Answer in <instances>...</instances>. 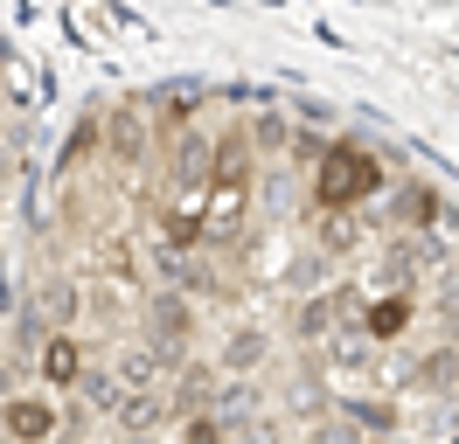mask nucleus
Here are the masks:
<instances>
[{
    "instance_id": "nucleus-1",
    "label": "nucleus",
    "mask_w": 459,
    "mask_h": 444,
    "mask_svg": "<svg viewBox=\"0 0 459 444\" xmlns=\"http://www.w3.org/2000/svg\"><path fill=\"white\" fill-rule=\"evenodd\" d=\"M188 333H195V305H188V292H181V285H160V292L146 299V340L168 354V368L188 361Z\"/></svg>"
},
{
    "instance_id": "nucleus-2",
    "label": "nucleus",
    "mask_w": 459,
    "mask_h": 444,
    "mask_svg": "<svg viewBox=\"0 0 459 444\" xmlns=\"http://www.w3.org/2000/svg\"><path fill=\"white\" fill-rule=\"evenodd\" d=\"M112 375H118V388L133 396V388H168V354L153 347V340H112Z\"/></svg>"
},
{
    "instance_id": "nucleus-3",
    "label": "nucleus",
    "mask_w": 459,
    "mask_h": 444,
    "mask_svg": "<svg viewBox=\"0 0 459 444\" xmlns=\"http://www.w3.org/2000/svg\"><path fill=\"white\" fill-rule=\"evenodd\" d=\"M216 388H223V375H216V368H202V361H181V368H174V388H168L174 423H188V416L216 410Z\"/></svg>"
},
{
    "instance_id": "nucleus-4",
    "label": "nucleus",
    "mask_w": 459,
    "mask_h": 444,
    "mask_svg": "<svg viewBox=\"0 0 459 444\" xmlns=\"http://www.w3.org/2000/svg\"><path fill=\"white\" fill-rule=\"evenodd\" d=\"M35 305H42V320H49L56 333H70L77 320H84L91 299H84V285H77L70 271H49V278H35Z\"/></svg>"
},
{
    "instance_id": "nucleus-5",
    "label": "nucleus",
    "mask_w": 459,
    "mask_h": 444,
    "mask_svg": "<svg viewBox=\"0 0 459 444\" xmlns=\"http://www.w3.org/2000/svg\"><path fill=\"white\" fill-rule=\"evenodd\" d=\"M0 423H7V438H14V444H49L63 431L56 403H35V396H14V403L0 410Z\"/></svg>"
},
{
    "instance_id": "nucleus-6",
    "label": "nucleus",
    "mask_w": 459,
    "mask_h": 444,
    "mask_svg": "<svg viewBox=\"0 0 459 444\" xmlns=\"http://www.w3.org/2000/svg\"><path fill=\"white\" fill-rule=\"evenodd\" d=\"M118 431H126V438H153V431H160V423H168V396H160V388H133V396H118Z\"/></svg>"
},
{
    "instance_id": "nucleus-7",
    "label": "nucleus",
    "mask_w": 459,
    "mask_h": 444,
    "mask_svg": "<svg viewBox=\"0 0 459 444\" xmlns=\"http://www.w3.org/2000/svg\"><path fill=\"white\" fill-rule=\"evenodd\" d=\"M105 146H112L118 166H140V160H146V118H140L133 105L105 111Z\"/></svg>"
},
{
    "instance_id": "nucleus-8",
    "label": "nucleus",
    "mask_w": 459,
    "mask_h": 444,
    "mask_svg": "<svg viewBox=\"0 0 459 444\" xmlns=\"http://www.w3.org/2000/svg\"><path fill=\"white\" fill-rule=\"evenodd\" d=\"M264 361H272V333H264V327L223 333V375H258Z\"/></svg>"
},
{
    "instance_id": "nucleus-9",
    "label": "nucleus",
    "mask_w": 459,
    "mask_h": 444,
    "mask_svg": "<svg viewBox=\"0 0 459 444\" xmlns=\"http://www.w3.org/2000/svg\"><path fill=\"white\" fill-rule=\"evenodd\" d=\"M209 160H216V146H209V139H195V132L174 139V174H181V194H188V201L209 188V174H216Z\"/></svg>"
},
{
    "instance_id": "nucleus-10",
    "label": "nucleus",
    "mask_w": 459,
    "mask_h": 444,
    "mask_svg": "<svg viewBox=\"0 0 459 444\" xmlns=\"http://www.w3.org/2000/svg\"><path fill=\"white\" fill-rule=\"evenodd\" d=\"M42 382L49 388H77V375H84V347H77V333H49V347H42Z\"/></svg>"
},
{
    "instance_id": "nucleus-11",
    "label": "nucleus",
    "mask_w": 459,
    "mask_h": 444,
    "mask_svg": "<svg viewBox=\"0 0 459 444\" xmlns=\"http://www.w3.org/2000/svg\"><path fill=\"white\" fill-rule=\"evenodd\" d=\"M369 340H376L369 327H355V320H348V327H334L327 340H320V354L334 361V368H348V375H369Z\"/></svg>"
},
{
    "instance_id": "nucleus-12",
    "label": "nucleus",
    "mask_w": 459,
    "mask_h": 444,
    "mask_svg": "<svg viewBox=\"0 0 459 444\" xmlns=\"http://www.w3.org/2000/svg\"><path fill=\"white\" fill-rule=\"evenodd\" d=\"M258 410H264L258 382H251V375H223V388H216V416H223L230 431H237V423H251Z\"/></svg>"
},
{
    "instance_id": "nucleus-13",
    "label": "nucleus",
    "mask_w": 459,
    "mask_h": 444,
    "mask_svg": "<svg viewBox=\"0 0 459 444\" xmlns=\"http://www.w3.org/2000/svg\"><path fill=\"white\" fill-rule=\"evenodd\" d=\"M244 132H251V146H258V160H279V153H292V132H299V125H292L286 111H251Z\"/></svg>"
},
{
    "instance_id": "nucleus-14",
    "label": "nucleus",
    "mask_w": 459,
    "mask_h": 444,
    "mask_svg": "<svg viewBox=\"0 0 459 444\" xmlns=\"http://www.w3.org/2000/svg\"><path fill=\"white\" fill-rule=\"evenodd\" d=\"M327 201H342V194H362V188H376V174L369 166H362V153H342V146H334V153H327Z\"/></svg>"
},
{
    "instance_id": "nucleus-15",
    "label": "nucleus",
    "mask_w": 459,
    "mask_h": 444,
    "mask_svg": "<svg viewBox=\"0 0 459 444\" xmlns=\"http://www.w3.org/2000/svg\"><path fill=\"white\" fill-rule=\"evenodd\" d=\"M334 312H342V292H314V299L299 305V320H292V340L320 347V340L334 333Z\"/></svg>"
},
{
    "instance_id": "nucleus-16",
    "label": "nucleus",
    "mask_w": 459,
    "mask_h": 444,
    "mask_svg": "<svg viewBox=\"0 0 459 444\" xmlns=\"http://www.w3.org/2000/svg\"><path fill=\"white\" fill-rule=\"evenodd\" d=\"M251 160H258L251 132H230V139H216V181H223V188H244V181H251Z\"/></svg>"
},
{
    "instance_id": "nucleus-17",
    "label": "nucleus",
    "mask_w": 459,
    "mask_h": 444,
    "mask_svg": "<svg viewBox=\"0 0 459 444\" xmlns=\"http://www.w3.org/2000/svg\"><path fill=\"white\" fill-rule=\"evenodd\" d=\"M77 396H84L91 410L112 416V410H118V396H126V388H118V375H112V361H91L84 375H77Z\"/></svg>"
},
{
    "instance_id": "nucleus-18",
    "label": "nucleus",
    "mask_w": 459,
    "mask_h": 444,
    "mask_svg": "<svg viewBox=\"0 0 459 444\" xmlns=\"http://www.w3.org/2000/svg\"><path fill=\"white\" fill-rule=\"evenodd\" d=\"M342 416L355 423V431H376V438L397 431V410H390V403H369V396H342Z\"/></svg>"
},
{
    "instance_id": "nucleus-19",
    "label": "nucleus",
    "mask_w": 459,
    "mask_h": 444,
    "mask_svg": "<svg viewBox=\"0 0 459 444\" xmlns=\"http://www.w3.org/2000/svg\"><path fill=\"white\" fill-rule=\"evenodd\" d=\"M320 278H327V257H320V250H299V257L286 264V292L314 299V292H320Z\"/></svg>"
},
{
    "instance_id": "nucleus-20",
    "label": "nucleus",
    "mask_w": 459,
    "mask_h": 444,
    "mask_svg": "<svg viewBox=\"0 0 459 444\" xmlns=\"http://www.w3.org/2000/svg\"><path fill=\"white\" fill-rule=\"evenodd\" d=\"M292 416H307V423H320V416H334V403H327V396H320V375L314 368H307V375H299V382H292Z\"/></svg>"
},
{
    "instance_id": "nucleus-21",
    "label": "nucleus",
    "mask_w": 459,
    "mask_h": 444,
    "mask_svg": "<svg viewBox=\"0 0 459 444\" xmlns=\"http://www.w3.org/2000/svg\"><path fill=\"white\" fill-rule=\"evenodd\" d=\"M91 416H98V410H91L84 396H77V388H63V403H56V423H63V431H56V438H70V444H77V438L91 431Z\"/></svg>"
},
{
    "instance_id": "nucleus-22",
    "label": "nucleus",
    "mask_w": 459,
    "mask_h": 444,
    "mask_svg": "<svg viewBox=\"0 0 459 444\" xmlns=\"http://www.w3.org/2000/svg\"><path fill=\"white\" fill-rule=\"evenodd\" d=\"M230 444H286V423L258 410L251 423H237V431H230Z\"/></svg>"
},
{
    "instance_id": "nucleus-23",
    "label": "nucleus",
    "mask_w": 459,
    "mask_h": 444,
    "mask_svg": "<svg viewBox=\"0 0 459 444\" xmlns=\"http://www.w3.org/2000/svg\"><path fill=\"white\" fill-rule=\"evenodd\" d=\"M181 444H230V423L216 410H202V416H188L181 423Z\"/></svg>"
},
{
    "instance_id": "nucleus-24",
    "label": "nucleus",
    "mask_w": 459,
    "mask_h": 444,
    "mask_svg": "<svg viewBox=\"0 0 459 444\" xmlns=\"http://www.w3.org/2000/svg\"><path fill=\"white\" fill-rule=\"evenodd\" d=\"M453 375H459V354H453V347H431V354L418 361V382H425V388L453 382Z\"/></svg>"
},
{
    "instance_id": "nucleus-25",
    "label": "nucleus",
    "mask_w": 459,
    "mask_h": 444,
    "mask_svg": "<svg viewBox=\"0 0 459 444\" xmlns=\"http://www.w3.org/2000/svg\"><path fill=\"white\" fill-rule=\"evenodd\" d=\"M160 236H168L174 250H195V243H202V229H195V216H188V209H181V216L168 209V216H160Z\"/></svg>"
},
{
    "instance_id": "nucleus-26",
    "label": "nucleus",
    "mask_w": 459,
    "mask_h": 444,
    "mask_svg": "<svg viewBox=\"0 0 459 444\" xmlns=\"http://www.w3.org/2000/svg\"><path fill=\"white\" fill-rule=\"evenodd\" d=\"M314 444H362V438H355V423L342 416V403H334V416H320V423H314Z\"/></svg>"
},
{
    "instance_id": "nucleus-27",
    "label": "nucleus",
    "mask_w": 459,
    "mask_h": 444,
    "mask_svg": "<svg viewBox=\"0 0 459 444\" xmlns=\"http://www.w3.org/2000/svg\"><path fill=\"white\" fill-rule=\"evenodd\" d=\"M397 327H403V299L397 305H369V333H376V340H390Z\"/></svg>"
},
{
    "instance_id": "nucleus-28",
    "label": "nucleus",
    "mask_w": 459,
    "mask_h": 444,
    "mask_svg": "<svg viewBox=\"0 0 459 444\" xmlns=\"http://www.w3.org/2000/svg\"><path fill=\"white\" fill-rule=\"evenodd\" d=\"M327 153H334V146H327L320 132H292V153H286V160H327Z\"/></svg>"
},
{
    "instance_id": "nucleus-29",
    "label": "nucleus",
    "mask_w": 459,
    "mask_h": 444,
    "mask_svg": "<svg viewBox=\"0 0 459 444\" xmlns=\"http://www.w3.org/2000/svg\"><path fill=\"white\" fill-rule=\"evenodd\" d=\"M14 181H22V146H7V139H0V194L14 188Z\"/></svg>"
},
{
    "instance_id": "nucleus-30",
    "label": "nucleus",
    "mask_w": 459,
    "mask_h": 444,
    "mask_svg": "<svg viewBox=\"0 0 459 444\" xmlns=\"http://www.w3.org/2000/svg\"><path fill=\"white\" fill-rule=\"evenodd\" d=\"M22 312V292H14V271H7V257H0V320H14Z\"/></svg>"
},
{
    "instance_id": "nucleus-31",
    "label": "nucleus",
    "mask_w": 459,
    "mask_h": 444,
    "mask_svg": "<svg viewBox=\"0 0 459 444\" xmlns=\"http://www.w3.org/2000/svg\"><path fill=\"white\" fill-rule=\"evenodd\" d=\"M14 396H22V388H14V361H0V410H7Z\"/></svg>"
},
{
    "instance_id": "nucleus-32",
    "label": "nucleus",
    "mask_w": 459,
    "mask_h": 444,
    "mask_svg": "<svg viewBox=\"0 0 459 444\" xmlns=\"http://www.w3.org/2000/svg\"><path fill=\"white\" fill-rule=\"evenodd\" d=\"M0 222H7V194H0Z\"/></svg>"
},
{
    "instance_id": "nucleus-33",
    "label": "nucleus",
    "mask_w": 459,
    "mask_h": 444,
    "mask_svg": "<svg viewBox=\"0 0 459 444\" xmlns=\"http://www.w3.org/2000/svg\"><path fill=\"white\" fill-rule=\"evenodd\" d=\"M126 444H153V438H126Z\"/></svg>"
}]
</instances>
